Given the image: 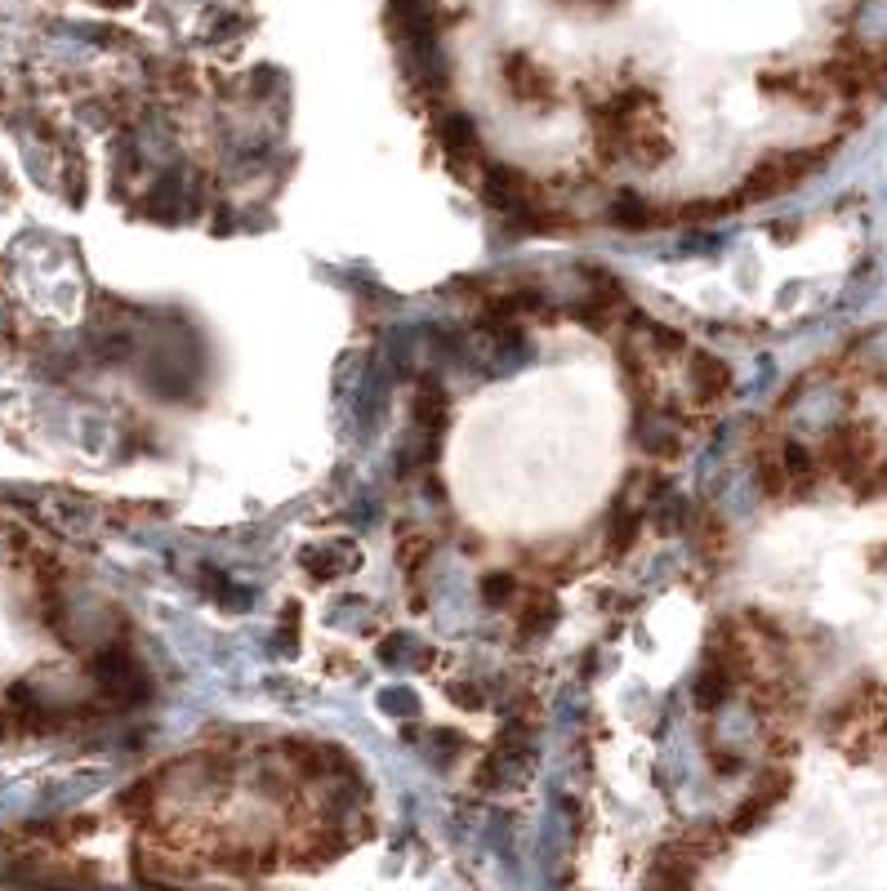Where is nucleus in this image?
Returning <instances> with one entry per match:
<instances>
[{
	"label": "nucleus",
	"mask_w": 887,
	"mask_h": 891,
	"mask_svg": "<svg viewBox=\"0 0 887 891\" xmlns=\"http://www.w3.org/2000/svg\"><path fill=\"white\" fill-rule=\"evenodd\" d=\"M821 166V156H808V152H789V156H772L750 175L745 183V197L741 201H763V197H776L785 188H794L802 175H812Z\"/></svg>",
	"instance_id": "1"
},
{
	"label": "nucleus",
	"mask_w": 887,
	"mask_h": 891,
	"mask_svg": "<svg viewBox=\"0 0 887 891\" xmlns=\"http://www.w3.org/2000/svg\"><path fill=\"white\" fill-rule=\"evenodd\" d=\"M500 71H505V90L513 103H522V108H548L553 103V76L544 67H535L526 54H509Z\"/></svg>",
	"instance_id": "2"
},
{
	"label": "nucleus",
	"mask_w": 887,
	"mask_h": 891,
	"mask_svg": "<svg viewBox=\"0 0 887 891\" xmlns=\"http://www.w3.org/2000/svg\"><path fill=\"white\" fill-rule=\"evenodd\" d=\"M481 197L496 210H509V214H522L531 205V179L522 170H509V166H491L487 170V183H481Z\"/></svg>",
	"instance_id": "3"
},
{
	"label": "nucleus",
	"mask_w": 887,
	"mask_h": 891,
	"mask_svg": "<svg viewBox=\"0 0 887 891\" xmlns=\"http://www.w3.org/2000/svg\"><path fill=\"white\" fill-rule=\"evenodd\" d=\"M830 464L843 472V477H856L869 468V455H874V433L869 428H839L825 446Z\"/></svg>",
	"instance_id": "4"
},
{
	"label": "nucleus",
	"mask_w": 887,
	"mask_h": 891,
	"mask_svg": "<svg viewBox=\"0 0 887 891\" xmlns=\"http://www.w3.org/2000/svg\"><path fill=\"white\" fill-rule=\"evenodd\" d=\"M691 383H696L700 401H718V397H728V388H732V366L722 361V357L700 353V357L691 361Z\"/></svg>",
	"instance_id": "5"
},
{
	"label": "nucleus",
	"mask_w": 887,
	"mask_h": 891,
	"mask_svg": "<svg viewBox=\"0 0 887 891\" xmlns=\"http://www.w3.org/2000/svg\"><path fill=\"white\" fill-rule=\"evenodd\" d=\"M732 687H736V673L722 665V660H705V669H700V678H696V704L700 709H718L722 700L732 695Z\"/></svg>",
	"instance_id": "6"
},
{
	"label": "nucleus",
	"mask_w": 887,
	"mask_h": 891,
	"mask_svg": "<svg viewBox=\"0 0 887 891\" xmlns=\"http://www.w3.org/2000/svg\"><path fill=\"white\" fill-rule=\"evenodd\" d=\"M415 420L424 424V428H442L446 424V397H442V383L437 379H424L420 383V397H415Z\"/></svg>",
	"instance_id": "7"
},
{
	"label": "nucleus",
	"mask_w": 887,
	"mask_h": 891,
	"mask_svg": "<svg viewBox=\"0 0 887 891\" xmlns=\"http://www.w3.org/2000/svg\"><path fill=\"white\" fill-rule=\"evenodd\" d=\"M611 219H616V227H633V232H642V227H652L656 219H665L661 210H652L647 201H642V197H620L616 205H611Z\"/></svg>",
	"instance_id": "8"
},
{
	"label": "nucleus",
	"mask_w": 887,
	"mask_h": 891,
	"mask_svg": "<svg viewBox=\"0 0 887 891\" xmlns=\"http://www.w3.org/2000/svg\"><path fill=\"white\" fill-rule=\"evenodd\" d=\"M442 143H446V152H451L455 160H468V156L477 152V130H473L464 116H451V121L442 125Z\"/></svg>",
	"instance_id": "9"
},
{
	"label": "nucleus",
	"mask_w": 887,
	"mask_h": 891,
	"mask_svg": "<svg viewBox=\"0 0 887 891\" xmlns=\"http://www.w3.org/2000/svg\"><path fill=\"white\" fill-rule=\"evenodd\" d=\"M553 620H557V606H553V598H544V593H535V602H531V611H522V637H535V633H544V628H553Z\"/></svg>",
	"instance_id": "10"
},
{
	"label": "nucleus",
	"mask_w": 887,
	"mask_h": 891,
	"mask_svg": "<svg viewBox=\"0 0 887 891\" xmlns=\"http://www.w3.org/2000/svg\"><path fill=\"white\" fill-rule=\"evenodd\" d=\"M513 593H518V580L505 576V571H496V576L481 580V602H491V606H505Z\"/></svg>",
	"instance_id": "11"
},
{
	"label": "nucleus",
	"mask_w": 887,
	"mask_h": 891,
	"mask_svg": "<svg viewBox=\"0 0 887 891\" xmlns=\"http://www.w3.org/2000/svg\"><path fill=\"white\" fill-rule=\"evenodd\" d=\"M633 535H637V517L629 513V522H624V509H616V517H611V544L624 548V544H633Z\"/></svg>",
	"instance_id": "12"
},
{
	"label": "nucleus",
	"mask_w": 887,
	"mask_h": 891,
	"mask_svg": "<svg viewBox=\"0 0 887 891\" xmlns=\"http://www.w3.org/2000/svg\"><path fill=\"white\" fill-rule=\"evenodd\" d=\"M869 491H887V464L874 468V486H869Z\"/></svg>",
	"instance_id": "13"
}]
</instances>
